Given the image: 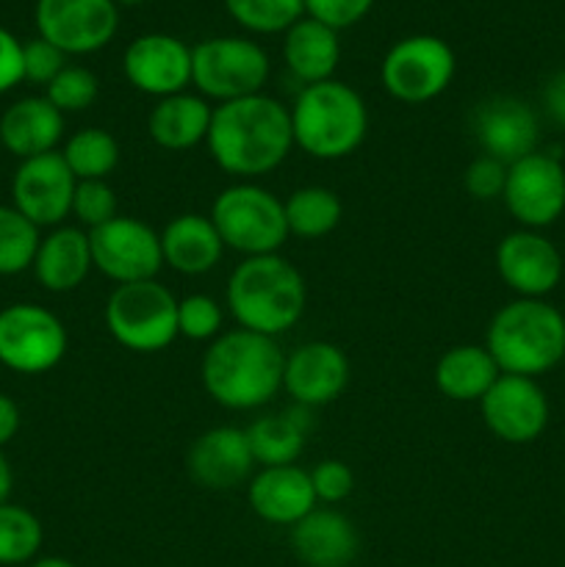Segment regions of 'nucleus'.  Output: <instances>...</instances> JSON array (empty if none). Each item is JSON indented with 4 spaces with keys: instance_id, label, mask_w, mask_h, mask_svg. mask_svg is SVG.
<instances>
[{
    "instance_id": "nucleus-1",
    "label": "nucleus",
    "mask_w": 565,
    "mask_h": 567,
    "mask_svg": "<svg viewBox=\"0 0 565 567\" xmlns=\"http://www.w3.org/2000/svg\"><path fill=\"white\" fill-rule=\"evenodd\" d=\"M205 144L222 172L255 181L275 172L291 153V114L280 100L264 92L214 105Z\"/></svg>"
},
{
    "instance_id": "nucleus-2",
    "label": "nucleus",
    "mask_w": 565,
    "mask_h": 567,
    "mask_svg": "<svg viewBox=\"0 0 565 567\" xmlns=\"http://www.w3.org/2000/svg\"><path fill=\"white\" fill-rule=\"evenodd\" d=\"M286 352L277 338L253 330H227L203 354V388L219 408L258 410L282 391Z\"/></svg>"
},
{
    "instance_id": "nucleus-3",
    "label": "nucleus",
    "mask_w": 565,
    "mask_h": 567,
    "mask_svg": "<svg viewBox=\"0 0 565 567\" xmlns=\"http://www.w3.org/2000/svg\"><path fill=\"white\" fill-rule=\"evenodd\" d=\"M225 305L242 330L280 338L308 308V286L291 260L277 255L242 258L225 288Z\"/></svg>"
},
{
    "instance_id": "nucleus-4",
    "label": "nucleus",
    "mask_w": 565,
    "mask_h": 567,
    "mask_svg": "<svg viewBox=\"0 0 565 567\" xmlns=\"http://www.w3.org/2000/svg\"><path fill=\"white\" fill-rule=\"evenodd\" d=\"M485 349L502 374H548L565 358V316L546 299H518L493 313Z\"/></svg>"
},
{
    "instance_id": "nucleus-5",
    "label": "nucleus",
    "mask_w": 565,
    "mask_h": 567,
    "mask_svg": "<svg viewBox=\"0 0 565 567\" xmlns=\"http://www.w3.org/2000/svg\"><path fill=\"white\" fill-rule=\"evenodd\" d=\"M294 147L316 161L349 158L369 133V109L358 89L343 81H321L299 89L288 109Z\"/></svg>"
},
{
    "instance_id": "nucleus-6",
    "label": "nucleus",
    "mask_w": 565,
    "mask_h": 567,
    "mask_svg": "<svg viewBox=\"0 0 565 567\" xmlns=\"http://www.w3.org/2000/svg\"><path fill=\"white\" fill-rule=\"evenodd\" d=\"M208 216L225 249H233L242 258L277 255L288 241L282 199L253 181L222 188Z\"/></svg>"
},
{
    "instance_id": "nucleus-7",
    "label": "nucleus",
    "mask_w": 565,
    "mask_h": 567,
    "mask_svg": "<svg viewBox=\"0 0 565 567\" xmlns=\"http://www.w3.org/2000/svg\"><path fill=\"white\" fill-rule=\"evenodd\" d=\"M105 330L127 352L153 354L177 338V297L158 280L127 282L111 291Z\"/></svg>"
},
{
    "instance_id": "nucleus-8",
    "label": "nucleus",
    "mask_w": 565,
    "mask_h": 567,
    "mask_svg": "<svg viewBox=\"0 0 565 567\" xmlns=\"http://www.w3.org/2000/svg\"><path fill=\"white\" fill-rule=\"evenodd\" d=\"M269 70L266 50L247 37H210L192 48V86L216 105L260 94Z\"/></svg>"
},
{
    "instance_id": "nucleus-9",
    "label": "nucleus",
    "mask_w": 565,
    "mask_h": 567,
    "mask_svg": "<svg viewBox=\"0 0 565 567\" xmlns=\"http://www.w3.org/2000/svg\"><path fill=\"white\" fill-rule=\"evenodd\" d=\"M458 55L432 33H413L388 48L380 64V83L393 100L408 105L441 97L454 81Z\"/></svg>"
},
{
    "instance_id": "nucleus-10",
    "label": "nucleus",
    "mask_w": 565,
    "mask_h": 567,
    "mask_svg": "<svg viewBox=\"0 0 565 567\" xmlns=\"http://www.w3.org/2000/svg\"><path fill=\"white\" fill-rule=\"evenodd\" d=\"M66 354V327L53 310L14 302L0 310V363L17 374H44Z\"/></svg>"
},
{
    "instance_id": "nucleus-11",
    "label": "nucleus",
    "mask_w": 565,
    "mask_h": 567,
    "mask_svg": "<svg viewBox=\"0 0 565 567\" xmlns=\"http://www.w3.org/2000/svg\"><path fill=\"white\" fill-rule=\"evenodd\" d=\"M94 269L116 286L155 280L164 269L161 233L136 216H114L105 225L89 230Z\"/></svg>"
},
{
    "instance_id": "nucleus-12",
    "label": "nucleus",
    "mask_w": 565,
    "mask_h": 567,
    "mask_svg": "<svg viewBox=\"0 0 565 567\" xmlns=\"http://www.w3.org/2000/svg\"><path fill=\"white\" fill-rule=\"evenodd\" d=\"M504 208L524 230H546L565 214V166L552 153H530L507 166Z\"/></svg>"
},
{
    "instance_id": "nucleus-13",
    "label": "nucleus",
    "mask_w": 565,
    "mask_h": 567,
    "mask_svg": "<svg viewBox=\"0 0 565 567\" xmlns=\"http://www.w3.org/2000/svg\"><path fill=\"white\" fill-rule=\"evenodd\" d=\"M33 20L39 37L64 55H89L116 37L120 9L114 0H37Z\"/></svg>"
},
{
    "instance_id": "nucleus-14",
    "label": "nucleus",
    "mask_w": 565,
    "mask_h": 567,
    "mask_svg": "<svg viewBox=\"0 0 565 567\" xmlns=\"http://www.w3.org/2000/svg\"><path fill=\"white\" fill-rule=\"evenodd\" d=\"M480 413L493 437L510 446H526L546 432L552 408L541 382L532 377L502 374L480 399Z\"/></svg>"
},
{
    "instance_id": "nucleus-15",
    "label": "nucleus",
    "mask_w": 565,
    "mask_h": 567,
    "mask_svg": "<svg viewBox=\"0 0 565 567\" xmlns=\"http://www.w3.org/2000/svg\"><path fill=\"white\" fill-rule=\"evenodd\" d=\"M75 175L64 164L61 153H44L37 158L20 161L11 181V199L14 208L28 221L42 227H59L66 216H72V197H75Z\"/></svg>"
},
{
    "instance_id": "nucleus-16",
    "label": "nucleus",
    "mask_w": 565,
    "mask_h": 567,
    "mask_svg": "<svg viewBox=\"0 0 565 567\" xmlns=\"http://www.w3.org/2000/svg\"><path fill=\"white\" fill-rule=\"evenodd\" d=\"M499 277L518 299H546L563 280V255L541 230L507 233L493 252Z\"/></svg>"
},
{
    "instance_id": "nucleus-17",
    "label": "nucleus",
    "mask_w": 565,
    "mask_h": 567,
    "mask_svg": "<svg viewBox=\"0 0 565 567\" xmlns=\"http://www.w3.org/2000/svg\"><path fill=\"white\" fill-rule=\"evenodd\" d=\"M122 72L136 92L172 97L192 86V48L172 33H142L127 44Z\"/></svg>"
},
{
    "instance_id": "nucleus-18",
    "label": "nucleus",
    "mask_w": 565,
    "mask_h": 567,
    "mask_svg": "<svg viewBox=\"0 0 565 567\" xmlns=\"http://www.w3.org/2000/svg\"><path fill=\"white\" fill-rule=\"evenodd\" d=\"M471 131L482 155L499 158L507 166L535 153L541 142V122H537L535 109L510 94H496L476 105L471 116Z\"/></svg>"
},
{
    "instance_id": "nucleus-19",
    "label": "nucleus",
    "mask_w": 565,
    "mask_h": 567,
    "mask_svg": "<svg viewBox=\"0 0 565 567\" xmlns=\"http://www.w3.org/2000/svg\"><path fill=\"white\" fill-rule=\"evenodd\" d=\"M349 385V358L330 341H308L286 354L282 391L299 408L332 404Z\"/></svg>"
},
{
    "instance_id": "nucleus-20",
    "label": "nucleus",
    "mask_w": 565,
    "mask_h": 567,
    "mask_svg": "<svg viewBox=\"0 0 565 567\" xmlns=\"http://www.w3.org/2000/svg\"><path fill=\"white\" fill-rule=\"evenodd\" d=\"M188 476L205 491H233L249 482L255 468L247 432L238 426H214L188 446Z\"/></svg>"
},
{
    "instance_id": "nucleus-21",
    "label": "nucleus",
    "mask_w": 565,
    "mask_h": 567,
    "mask_svg": "<svg viewBox=\"0 0 565 567\" xmlns=\"http://www.w3.org/2000/svg\"><path fill=\"white\" fill-rule=\"evenodd\" d=\"M249 509L271 526H294L316 509L310 471L299 465L258 468L247 482Z\"/></svg>"
},
{
    "instance_id": "nucleus-22",
    "label": "nucleus",
    "mask_w": 565,
    "mask_h": 567,
    "mask_svg": "<svg viewBox=\"0 0 565 567\" xmlns=\"http://www.w3.org/2000/svg\"><path fill=\"white\" fill-rule=\"evenodd\" d=\"M291 551L308 567H349L360 551V537L347 515L316 507L291 526Z\"/></svg>"
},
{
    "instance_id": "nucleus-23",
    "label": "nucleus",
    "mask_w": 565,
    "mask_h": 567,
    "mask_svg": "<svg viewBox=\"0 0 565 567\" xmlns=\"http://www.w3.org/2000/svg\"><path fill=\"white\" fill-rule=\"evenodd\" d=\"M33 277L50 293H70L83 286L94 269L89 233L83 227L59 225L42 236L33 258Z\"/></svg>"
},
{
    "instance_id": "nucleus-24",
    "label": "nucleus",
    "mask_w": 565,
    "mask_h": 567,
    "mask_svg": "<svg viewBox=\"0 0 565 567\" xmlns=\"http://www.w3.org/2000/svg\"><path fill=\"white\" fill-rule=\"evenodd\" d=\"M61 138L64 114L48 97H22L0 116V144L20 161L55 153Z\"/></svg>"
},
{
    "instance_id": "nucleus-25",
    "label": "nucleus",
    "mask_w": 565,
    "mask_h": 567,
    "mask_svg": "<svg viewBox=\"0 0 565 567\" xmlns=\"http://www.w3.org/2000/svg\"><path fill=\"white\" fill-rule=\"evenodd\" d=\"M161 255H164V266H170L177 275L199 277L219 266L225 244L210 216L181 214L166 221L161 230Z\"/></svg>"
},
{
    "instance_id": "nucleus-26",
    "label": "nucleus",
    "mask_w": 565,
    "mask_h": 567,
    "mask_svg": "<svg viewBox=\"0 0 565 567\" xmlns=\"http://www.w3.org/2000/svg\"><path fill=\"white\" fill-rule=\"evenodd\" d=\"M210 116H214V105L194 92L161 97L155 100L147 116L150 138L161 150L186 153L197 144H205L210 131Z\"/></svg>"
},
{
    "instance_id": "nucleus-27",
    "label": "nucleus",
    "mask_w": 565,
    "mask_h": 567,
    "mask_svg": "<svg viewBox=\"0 0 565 567\" xmlns=\"http://www.w3.org/2000/svg\"><path fill=\"white\" fill-rule=\"evenodd\" d=\"M282 59H286L288 72L302 86L332 81V75L338 70V61H341L338 31H332L325 22L305 14L282 37Z\"/></svg>"
},
{
    "instance_id": "nucleus-28",
    "label": "nucleus",
    "mask_w": 565,
    "mask_h": 567,
    "mask_svg": "<svg viewBox=\"0 0 565 567\" xmlns=\"http://www.w3.org/2000/svg\"><path fill=\"white\" fill-rule=\"evenodd\" d=\"M314 426L308 408L294 404L282 413H266L247 426V441L258 468H275V465H297L302 457L305 441Z\"/></svg>"
},
{
    "instance_id": "nucleus-29",
    "label": "nucleus",
    "mask_w": 565,
    "mask_h": 567,
    "mask_svg": "<svg viewBox=\"0 0 565 567\" xmlns=\"http://www.w3.org/2000/svg\"><path fill=\"white\" fill-rule=\"evenodd\" d=\"M502 377L496 360L485 349V343H458L446 349L435 363V385L452 402H476Z\"/></svg>"
},
{
    "instance_id": "nucleus-30",
    "label": "nucleus",
    "mask_w": 565,
    "mask_h": 567,
    "mask_svg": "<svg viewBox=\"0 0 565 567\" xmlns=\"http://www.w3.org/2000/svg\"><path fill=\"white\" fill-rule=\"evenodd\" d=\"M286 208V225L288 236L305 238V241H316L325 238L341 225L343 205L338 194L327 186H302L291 192L282 203Z\"/></svg>"
},
{
    "instance_id": "nucleus-31",
    "label": "nucleus",
    "mask_w": 565,
    "mask_h": 567,
    "mask_svg": "<svg viewBox=\"0 0 565 567\" xmlns=\"http://www.w3.org/2000/svg\"><path fill=\"white\" fill-rule=\"evenodd\" d=\"M59 153L75 181H105L120 164V144L103 127L75 131Z\"/></svg>"
},
{
    "instance_id": "nucleus-32",
    "label": "nucleus",
    "mask_w": 565,
    "mask_h": 567,
    "mask_svg": "<svg viewBox=\"0 0 565 567\" xmlns=\"http://www.w3.org/2000/svg\"><path fill=\"white\" fill-rule=\"evenodd\" d=\"M44 543L42 520L20 504H0V565L33 563Z\"/></svg>"
},
{
    "instance_id": "nucleus-33",
    "label": "nucleus",
    "mask_w": 565,
    "mask_h": 567,
    "mask_svg": "<svg viewBox=\"0 0 565 567\" xmlns=\"http://www.w3.org/2000/svg\"><path fill=\"white\" fill-rule=\"evenodd\" d=\"M42 236L14 205H0V277L22 275L33 266Z\"/></svg>"
},
{
    "instance_id": "nucleus-34",
    "label": "nucleus",
    "mask_w": 565,
    "mask_h": 567,
    "mask_svg": "<svg viewBox=\"0 0 565 567\" xmlns=\"http://www.w3.org/2000/svg\"><path fill=\"white\" fill-rule=\"evenodd\" d=\"M225 9L244 31L286 33L305 17V0H225Z\"/></svg>"
},
{
    "instance_id": "nucleus-35",
    "label": "nucleus",
    "mask_w": 565,
    "mask_h": 567,
    "mask_svg": "<svg viewBox=\"0 0 565 567\" xmlns=\"http://www.w3.org/2000/svg\"><path fill=\"white\" fill-rule=\"evenodd\" d=\"M100 94V81L92 70L78 64H66L53 81L44 86V97L61 111V114H78L92 109Z\"/></svg>"
},
{
    "instance_id": "nucleus-36",
    "label": "nucleus",
    "mask_w": 565,
    "mask_h": 567,
    "mask_svg": "<svg viewBox=\"0 0 565 567\" xmlns=\"http://www.w3.org/2000/svg\"><path fill=\"white\" fill-rule=\"evenodd\" d=\"M222 305L208 293H188L177 299V338L210 343L222 336Z\"/></svg>"
},
{
    "instance_id": "nucleus-37",
    "label": "nucleus",
    "mask_w": 565,
    "mask_h": 567,
    "mask_svg": "<svg viewBox=\"0 0 565 567\" xmlns=\"http://www.w3.org/2000/svg\"><path fill=\"white\" fill-rule=\"evenodd\" d=\"M72 216L86 233L120 216L116 214V194L109 186V181H78L75 197H72Z\"/></svg>"
},
{
    "instance_id": "nucleus-38",
    "label": "nucleus",
    "mask_w": 565,
    "mask_h": 567,
    "mask_svg": "<svg viewBox=\"0 0 565 567\" xmlns=\"http://www.w3.org/2000/svg\"><path fill=\"white\" fill-rule=\"evenodd\" d=\"M504 183H507V164L482 153L471 161L469 169H465L463 175L465 192H469V197L480 199V203L502 199Z\"/></svg>"
},
{
    "instance_id": "nucleus-39",
    "label": "nucleus",
    "mask_w": 565,
    "mask_h": 567,
    "mask_svg": "<svg viewBox=\"0 0 565 567\" xmlns=\"http://www.w3.org/2000/svg\"><path fill=\"white\" fill-rule=\"evenodd\" d=\"M66 66V55L48 39L37 37L22 42V81L48 86L55 75Z\"/></svg>"
},
{
    "instance_id": "nucleus-40",
    "label": "nucleus",
    "mask_w": 565,
    "mask_h": 567,
    "mask_svg": "<svg viewBox=\"0 0 565 567\" xmlns=\"http://www.w3.org/2000/svg\"><path fill=\"white\" fill-rule=\"evenodd\" d=\"M310 482H314L316 502L321 504H341L343 498L352 496L355 491V474L347 463L341 460H321L314 471H310Z\"/></svg>"
},
{
    "instance_id": "nucleus-41",
    "label": "nucleus",
    "mask_w": 565,
    "mask_h": 567,
    "mask_svg": "<svg viewBox=\"0 0 565 567\" xmlns=\"http://www.w3.org/2000/svg\"><path fill=\"white\" fill-rule=\"evenodd\" d=\"M371 9H374V0H305V14L325 22L332 31L358 25Z\"/></svg>"
},
{
    "instance_id": "nucleus-42",
    "label": "nucleus",
    "mask_w": 565,
    "mask_h": 567,
    "mask_svg": "<svg viewBox=\"0 0 565 567\" xmlns=\"http://www.w3.org/2000/svg\"><path fill=\"white\" fill-rule=\"evenodd\" d=\"M22 83V42L0 25V94Z\"/></svg>"
},
{
    "instance_id": "nucleus-43",
    "label": "nucleus",
    "mask_w": 565,
    "mask_h": 567,
    "mask_svg": "<svg viewBox=\"0 0 565 567\" xmlns=\"http://www.w3.org/2000/svg\"><path fill=\"white\" fill-rule=\"evenodd\" d=\"M543 109L552 116V122L565 127V70L554 72L543 86Z\"/></svg>"
},
{
    "instance_id": "nucleus-44",
    "label": "nucleus",
    "mask_w": 565,
    "mask_h": 567,
    "mask_svg": "<svg viewBox=\"0 0 565 567\" xmlns=\"http://www.w3.org/2000/svg\"><path fill=\"white\" fill-rule=\"evenodd\" d=\"M20 408L11 396L0 393V449L6 446L9 441H14V435L20 432Z\"/></svg>"
},
{
    "instance_id": "nucleus-45",
    "label": "nucleus",
    "mask_w": 565,
    "mask_h": 567,
    "mask_svg": "<svg viewBox=\"0 0 565 567\" xmlns=\"http://www.w3.org/2000/svg\"><path fill=\"white\" fill-rule=\"evenodd\" d=\"M11 485H14V474H11L9 460H6L3 449H0V504L9 502V496H11Z\"/></svg>"
},
{
    "instance_id": "nucleus-46",
    "label": "nucleus",
    "mask_w": 565,
    "mask_h": 567,
    "mask_svg": "<svg viewBox=\"0 0 565 567\" xmlns=\"http://www.w3.org/2000/svg\"><path fill=\"white\" fill-rule=\"evenodd\" d=\"M31 567H78V565L70 563V559H64V557H39V559H33Z\"/></svg>"
},
{
    "instance_id": "nucleus-47",
    "label": "nucleus",
    "mask_w": 565,
    "mask_h": 567,
    "mask_svg": "<svg viewBox=\"0 0 565 567\" xmlns=\"http://www.w3.org/2000/svg\"><path fill=\"white\" fill-rule=\"evenodd\" d=\"M116 6H138V3H144V0H114Z\"/></svg>"
}]
</instances>
